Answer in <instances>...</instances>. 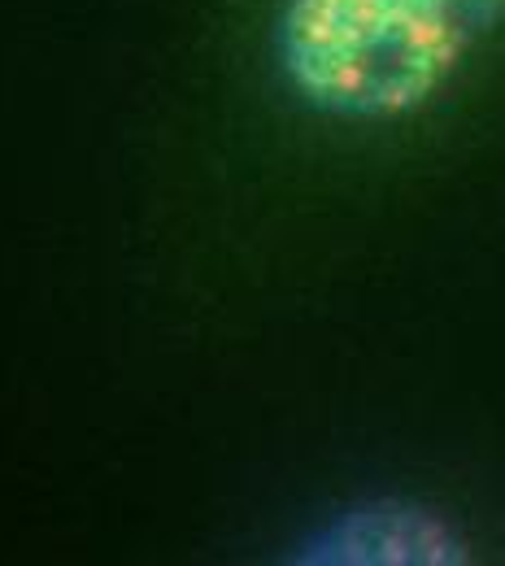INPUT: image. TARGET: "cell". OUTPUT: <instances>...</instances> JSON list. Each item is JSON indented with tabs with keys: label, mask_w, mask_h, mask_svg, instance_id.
I'll use <instances>...</instances> for the list:
<instances>
[{
	"label": "cell",
	"mask_w": 505,
	"mask_h": 566,
	"mask_svg": "<svg viewBox=\"0 0 505 566\" xmlns=\"http://www.w3.org/2000/svg\"><path fill=\"white\" fill-rule=\"evenodd\" d=\"M505 0H280L275 62L292 96L336 123H406L502 27Z\"/></svg>",
	"instance_id": "6da1fadb"
},
{
	"label": "cell",
	"mask_w": 505,
	"mask_h": 566,
	"mask_svg": "<svg viewBox=\"0 0 505 566\" xmlns=\"http://www.w3.org/2000/svg\"><path fill=\"white\" fill-rule=\"evenodd\" d=\"M318 563H462V536L419 505H366L340 514L314 545Z\"/></svg>",
	"instance_id": "7a4b0ae2"
}]
</instances>
